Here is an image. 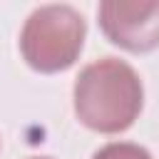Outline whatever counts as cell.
Here are the masks:
<instances>
[{
    "label": "cell",
    "instance_id": "1",
    "mask_svg": "<svg viewBox=\"0 0 159 159\" xmlns=\"http://www.w3.org/2000/svg\"><path fill=\"white\" fill-rule=\"evenodd\" d=\"M77 119L102 134H117L134 124L142 112L144 87L139 75L117 57L89 62L75 80Z\"/></svg>",
    "mask_w": 159,
    "mask_h": 159
},
{
    "label": "cell",
    "instance_id": "2",
    "mask_svg": "<svg viewBox=\"0 0 159 159\" xmlns=\"http://www.w3.org/2000/svg\"><path fill=\"white\" fill-rule=\"evenodd\" d=\"M84 17L70 5H42L30 12L20 32V52L37 72L67 70L84 45Z\"/></svg>",
    "mask_w": 159,
    "mask_h": 159
},
{
    "label": "cell",
    "instance_id": "3",
    "mask_svg": "<svg viewBox=\"0 0 159 159\" xmlns=\"http://www.w3.org/2000/svg\"><path fill=\"white\" fill-rule=\"evenodd\" d=\"M97 15L109 42L129 52H149L159 45V0H107L99 5Z\"/></svg>",
    "mask_w": 159,
    "mask_h": 159
},
{
    "label": "cell",
    "instance_id": "4",
    "mask_svg": "<svg viewBox=\"0 0 159 159\" xmlns=\"http://www.w3.org/2000/svg\"><path fill=\"white\" fill-rule=\"evenodd\" d=\"M92 159H152V154L132 142H112L107 147H102L99 152H94Z\"/></svg>",
    "mask_w": 159,
    "mask_h": 159
},
{
    "label": "cell",
    "instance_id": "5",
    "mask_svg": "<svg viewBox=\"0 0 159 159\" xmlns=\"http://www.w3.org/2000/svg\"><path fill=\"white\" fill-rule=\"evenodd\" d=\"M32 159H50V157H32Z\"/></svg>",
    "mask_w": 159,
    "mask_h": 159
}]
</instances>
